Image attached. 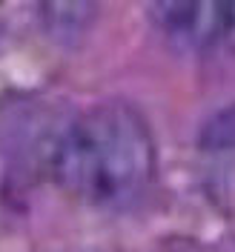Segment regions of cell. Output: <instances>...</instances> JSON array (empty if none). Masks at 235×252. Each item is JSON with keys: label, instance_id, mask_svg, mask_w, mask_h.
Returning a JSON list of instances; mask_svg holds the SVG:
<instances>
[{"label": "cell", "instance_id": "obj_1", "mask_svg": "<svg viewBox=\"0 0 235 252\" xmlns=\"http://www.w3.org/2000/svg\"><path fill=\"white\" fill-rule=\"evenodd\" d=\"M155 138L141 112L124 100L98 103L69 124L52 152L61 192L89 206H126L155 178Z\"/></svg>", "mask_w": 235, "mask_h": 252}, {"label": "cell", "instance_id": "obj_2", "mask_svg": "<svg viewBox=\"0 0 235 252\" xmlns=\"http://www.w3.org/2000/svg\"><path fill=\"white\" fill-rule=\"evenodd\" d=\"M224 12L227 3H158L152 15L164 32H169L175 40L195 49L215 46L224 40Z\"/></svg>", "mask_w": 235, "mask_h": 252}, {"label": "cell", "instance_id": "obj_3", "mask_svg": "<svg viewBox=\"0 0 235 252\" xmlns=\"http://www.w3.org/2000/svg\"><path fill=\"white\" fill-rule=\"evenodd\" d=\"M221 43L235 52V3H227V12H224V40Z\"/></svg>", "mask_w": 235, "mask_h": 252}]
</instances>
